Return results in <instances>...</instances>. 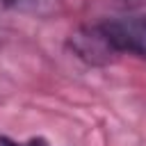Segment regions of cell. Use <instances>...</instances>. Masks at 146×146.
I'll return each mask as SVG.
<instances>
[{
	"label": "cell",
	"instance_id": "6da1fadb",
	"mask_svg": "<svg viewBox=\"0 0 146 146\" xmlns=\"http://www.w3.org/2000/svg\"><path fill=\"white\" fill-rule=\"evenodd\" d=\"M73 48L89 62H105L114 52L146 59V16H121L87 27L73 36Z\"/></svg>",
	"mask_w": 146,
	"mask_h": 146
},
{
	"label": "cell",
	"instance_id": "7a4b0ae2",
	"mask_svg": "<svg viewBox=\"0 0 146 146\" xmlns=\"http://www.w3.org/2000/svg\"><path fill=\"white\" fill-rule=\"evenodd\" d=\"M41 0H0V9L5 11H39Z\"/></svg>",
	"mask_w": 146,
	"mask_h": 146
},
{
	"label": "cell",
	"instance_id": "3957f363",
	"mask_svg": "<svg viewBox=\"0 0 146 146\" xmlns=\"http://www.w3.org/2000/svg\"><path fill=\"white\" fill-rule=\"evenodd\" d=\"M0 146H46L43 139H27V141H16L9 137H0Z\"/></svg>",
	"mask_w": 146,
	"mask_h": 146
},
{
	"label": "cell",
	"instance_id": "277c9868",
	"mask_svg": "<svg viewBox=\"0 0 146 146\" xmlns=\"http://www.w3.org/2000/svg\"><path fill=\"white\" fill-rule=\"evenodd\" d=\"M123 2H128V5H146V0H123Z\"/></svg>",
	"mask_w": 146,
	"mask_h": 146
}]
</instances>
